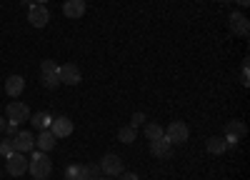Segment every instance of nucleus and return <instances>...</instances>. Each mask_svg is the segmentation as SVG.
<instances>
[{"mask_svg":"<svg viewBox=\"0 0 250 180\" xmlns=\"http://www.w3.org/2000/svg\"><path fill=\"white\" fill-rule=\"evenodd\" d=\"M50 170H53V160H50V155L48 153H43V150H33V155H30V160H28V173L35 178V180H45L48 175H50Z\"/></svg>","mask_w":250,"mask_h":180,"instance_id":"nucleus-1","label":"nucleus"},{"mask_svg":"<svg viewBox=\"0 0 250 180\" xmlns=\"http://www.w3.org/2000/svg\"><path fill=\"white\" fill-rule=\"evenodd\" d=\"M5 120L8 123H15V125H23L25 120H30V108L20 100H13V103L5 108Z\"/></svg>","mask_w":250,"mask_h":180,"instance_id":"nucleus-2","label":"nucleus"},{"mask_svg":"<svg viewBox=\"0 0 250 180\" xmlns=\"http://www.w3.org/2000/svg\"><path fill=\"white\" fill-rule=\"evenodd\" d=\"M165 138H168L173 145H183V143H188V138H190V130H188V125L183 120H173V123L165 128Z\"/></svg>","mask_w":250,"mask_h":180,"instance_id":"nucleus-3","label":"nucleus"},{"mask_svg":"<svg viewBox=\"0 0 250 180\" xmlns=\"http://www.w3.org/2000/svg\"><path fill=\"white\" fill-rule=\"evenodd\" d=\"M28 23H30L33 28H45V25L50 23V10H48L45 5L33 3V5L28 8Z\"/></svg>","mask_w":250,"mask_h":180,"instance_id":"nucleus-4","label":"nucleus"},{"mask_svg":"<svg viewBox=\"0 0 250 180\" xmlns=\"http://www.w3.org/2000/svg\"><path fill=\"white\" fill-rule=\"evenodd\" d=\"M13 150L15 153H30V150H35V135L30 133V130H18L15 135H13Z\"/></svg>","mask_w":250,"mask_h":180,"instance_id":"nucleus-5","label":"nucleus"},{"mask_svg":"<svg viewBox=\"0 0 250 180\" xmlns=\"http://www.w3.org/2000/svg\"><path fill=\"white\" fill-rule=\"evenodd\" d=\"M123 170H125V168H123L120 155H115V153L103 155V160H100V173H105L108 178H118Z\"/></svg>","mask_w":250,"mask_h":180,"instance_id":"nucleus-6","label":"nucleus"},{"mask_svg":"<svg viewBox=\"0 0 250 180\" xmlns=\"http://www.w3.org/2000/svg\"><path fill=\"white\" fill-rule=\"evenodd\" d=\"M5 160H8V173H10L13 178H20V175L28 173V158H25L23 153H15V150H13Z\"/></svg>","mask_w":250,"mask_h":180,"instance_id":"nucleus-7","label":"nucleus"},{"mask_svg":"<svg viewBox=\"0 0 250 180\" xmlns=\"http://www.w3.org/2000/svg\"><path fill=\"white\" fill-rule=\"evenodd\" d=\"M73 130H75V128H73V120H70L68 115H58V118H53V123H50V133L55 135V140L68 138Z\"/></svg>","mask_w":250,"mask_h":180,"instance_id":"nucleus-8","label":"nucleus"},{"mask_svg":"<svg viewBox=\"0 0 250 180\" xmlns=\"http://www.w3.org/2000/svg\"><path fill=\"white\" fill-rule=\"evenodd\" d=\"M58 78H60V85H78L80 83V70L73 63L58 65Z\"/></svg>","mask_w":250,"mask_h":180,"instance_id":"nucleus-9","label":"nucleus"},{"mask_svg":"<svg viewBox=\"0 0 250 180\" xmlns=\"http://www.w3.org/2000/svg\"><path fill=\"white\" fill-rule=\"evenodd\" d=\"M170 150H173V143L165 135H160V138H155V140H150V153L155 155V158H168L170 155Z\"/></svg>","mask_w":250,"mask_h":180,"instance_id":"nucleus-10","label":"nucleus"},{"mask_svg":"<svg viewBox=\"0 0 250 180\" xmlns=\"http://www.w3.org/2000/svg\"><path fill=\"white\" fill-rule=\"evenodd\" d=\"M88 10L85 0H65V5H62V15L65 18H83Z\"/></svg>","mask_w":250,"mask_h":180,"instance_id":"nucleus-11","label":"nucleus"},{"mask_svg":"<svg viewBox=\"0 0 250 180\" xmlns=\"http://www.w3.org/2000/svg\"><path fill=\"white\" fill-rule=\"evenodd\" d=\"M25 90V78L23 75H10L8 80H5V93L15 100L20 93H23Z\"/></svg>","mask_w":250,"mask_h":180,"instance_id":"nucleus-12","label":"nucleus"},{"mask_svg":"<svg viewBox=\"0 0 250 180\" xmlns=\"http://www.w3.org/2000/svg\"><path fill=\"white\" fill-rule=\"evenodd\" d=\"M230 28H233L235 35H248V33H250V23H248V18H245L240 10H235V13L230 15Z\"/></svg>","mask_w":250,"mask_h":180,"instance_id":"nucleus-13","label":"nucleus"},{"mask_svg":"<svg viewBox=\"0 0 250 180\" xmlns=\"http://www.w3.org/2000/svg\"><path fill=\"white\" fill-rule=\"evenodd\" d=\"M35 145H38V150H43V153H50V150L55 148V135L50 133V128L38 133V138H35Z\"/></svg>","mask_w":250,"mask_h":180,"instance_id":"nucleus-14","label":"nucleus"},{"mask_svg":"<svg viewBox=\"0 0 250 180\" xmlns=\"http://www.w3.org/2000/svg\"><path fill=\"white\" fill-rule=\"evenodd\" d=\"M50 123H53V115H50V113H35V115H30L33 130H48Z\"/></svg>","mask_w":250,"mask_h":180,"instance_id":"nucleus-15","label":"nucleus"},{"mask_svg":"<svg viewBox=\"0 0 250 180\" xmlns=\"http://www.w3.org/2000/svg\"><path fill=\"white\" fill-rule=\"evenodd\" d=\"M135 138H138V128H133V125H125V128L118 130V140H120L123 145L135 143Z\"/></svg>","mask_w":250,"mask_h":180,"instance_id":"nucleus-16","label":"nucleus"},{"mask_svg":"<svg viewBox=\"0 0 250 180\" xmlns=\"http://www.w3.org/2000/svg\"><path fill=\"white\" fill-rule=\"evenodd\" d=\"M225 150H228V145H225V140H223V138H218V135L208 138V153H213V155H223Z\"/></svg>","mask_w":250,"mask_h":180,"instance_id":"nucleus-17","label":"nucleus"},{"mask_svg":"<svg viewBox=\"0 0 250 180\" xmlns=\"http://www.w3.org/2000/svg\"><path fill=\"white\" fill-rule=\"evenodd\" d=\"M65 180H88L85 178V165H68L65 168Z\"/></svg>","mask_w":250,"mask_h":180,"instance_id":"nucleus-18","label":"nucleus"},{"mask_svg":"<svg viewBox=\"0 0 250 180\" xmlns=\"http://www.w3.org/2000/svg\"><path fill=\"white\" fill-rule=\"evenodd\" d=\"M145 138L148 140H155V138H160V135H165V128H160L158 123H145Z\"/></svg>","mask_w":250,"mask_h":180,"instance_id":"nucleus-19","label":"nucleus"},{"mask_svg":"<svg viewBox=\"0 0 250 180\" xmlns=\"http://www.w3.org/2000/svg\"><path fill=\"white\" fill-rule=\"evenodd\" d=\"M225 133H233V135L243 138L248 133V128H245V123H240V120H230V123L225 125Z\"/></svg>","mask_w":250,"mask_h":180,"instance_id":"nucleus-20","label":"nucleus"},{"mask_svg":"<svg viewBox=\"0 0 250 180\" xmlns=\"http://www.w3.org/2000/svg\"><path fill=\"white\" fill-rule=\"evenodd\" d=\"M40 80H43V85H45L48 90H55V88L60 85V78H58V73H48V75H40Z\"/></svg>","mask_w":250,"mask_h":180,"instance_id":"nucleus-21","label":"nucleus"},{"mask_svg":"<svg viewBox=\"0 0 250 180\" xmlns=\"http://www.w3.org/2000/svg\"><path fill=\"white\" fill-rule=\"evenodd\" d=\"M48 73H58L55 60H43V63H40V75H48Z\"/></svg>","mask_w":250,"mask_h":180,"instance_id":"nucleus-22","label":"nucleus"},{"mask_svg":"<svg viewBox=\"0 0 250 180\" xmlns=\"http://www.w3.org/2000/svg\"><path fill=\"white\" fill-rule=\"evenodd\" d=\"M13 153V138H5V140H0V155L8 158Z\"/></svg>","mask_w":250,"mask_h":180,"instance_id":"nucleus-23","label":"nucleus"},{"mask_svg":"<svg viewBox=\"0 0 250 180\" xmlns=\"http://www.w3.org/2000/svg\"><path fill=\"white\" fill-rule=\"evenodd\" d=\"M85 178H88V180L100 178V165H85Z\"/></svg>","mask_w":250,"mask_h":180,"instance_id":"nucleus-24","label":"nucleus"},{"mask_svg":"<svg viewBox=\"0 0 250 180\" xmlns=\"http://www.w3.org/2000/svg\"><path fill=\"white\" fill-rule=\"evenodd\" d=\"M130 125L133 128H140V125H145V113H133V120H130Z\"/></svg>","mask_w":250,"mask_h":180,"instance_id":"nucleus-25","label":"nucleus"},{"mask_svg":"<svg viewBox=\"0 0 250 180\" xmlns=\"http://www.w3.org/2000/svg\"><path fill=\"white\" fill-rule=\"evenodd\" d=\"M223 140H225V145H228V148H235L240 138H238V135H233V133H228V135H225Z\"/></svg>","mask_w":250,"mask_h":180,"instance_id":"nucleus-26","label":"nucleus"},{"mask_svg":"<svg viewBox=\"0 0 250 180\" xmlns=\"http://www.w3.org/2000/svg\"><path fill=\"white\" fill-rule=\"evenodd\" d=\"M118 180H140V178H138L135 173H125V170H123V173L118 175Z\"/></svg>","mask_w":250,"mask_h":180,"instance_id":"nucleus-27","label":"nucleus"},{"mask_svg":"<svg viewBox=\"0 0 250 180\" xmlns=\"http://www.w3.org/2000/svg\"><path fill=\"white\" fill-rule=\"evenodd\" d=\"M240 83H243L245 88L250 85V73H248V70H243V73H240Z\"/></svg>","mask_w":250,"mask_h":180,"instance_id":"nucleus-28","label":"nucleus"},{"mask_svg":"<svg viewBox=\"0 0 250 180\" xmlns=\"http://www.w3.org/2000/svg\"><path fill=\"white\" fill-rule=\"evenodd\" d=\"M5 125H8V120H5L3 115H0V135H3V133H5Z\"/></svg>","mask_w":250,"mask_h":180,"instance_id":"nucleus-29","label":"nucleus"},{"mask_svg":"<svg viewBox=\"0 0 250 180\" xmlns=\"http://www.w3.org/2000/svg\"><path fill=\"white\" fill-rule=\"evenodd\" d=\"M238 5H243V8H248V5H250V0H238Z\"/></svg>","mask_w":250,"mask_h":180,"instance_id":"nucleus-30","label":"nucleus"},{"mask_svg":"<svg viewBox=\"0 0 250 180\" xmlns=\"http://www.w3.org/2000/svg\"><path fill=\"white\" fill-rule=\"evenodd\" d=\"M33 3H38V5H45V3H48V0H33Z\"/></svg>","mask_w":250,"mask_h":180,"instance_id":"nucleus-31","label":"nucleus"},{"mask_svg":"<svg viewBox=\"0 0 250 180\" xmlns=\"http://www.w3.org/2000/svg\"><path fill=\"white\" fill-rule=\"evenodd\" d=\"M23 5H28V8H30V5H33V0H23Z\"/></svg>","mask_w":250,"mask_h":180,"instance_id":"nucleus-32","label":"nucleus"},{"mask_svg":"<svg viewBox=\"0 0 250 180\" xmlns=\"http://www.w3.org/2000/svg\"><path fill=\"white\" fill-rule=\"evenodd\" d=\"M95 180H115V178H95Z\"/></svg>","mask_w":250,"mask_h":180,"instance_id":"nucleus-33","label":"nucleus"},{"mask_svg":"<svg viewBox=\"0 0 250 180\" xmlns=\"http://www.w3.org/2000/svg\"><path fill=\"white\" fill-rule=\"evenodd\" d=\"M0 175H3V170H0Z\"/></svg>","mask_w":250,"mask_h":180,"instance_id":"nucleus-34","label":"nucleus"},{"mask_svg":"<svg viewBox=\"0 0 250 180\" xmlns=\"http://www.w3.org/2000/svg\"><path fill=\"white\" fill-rule=\"evenodd\" d=\"M45 180H48V178H45Z\"/></svg>","mask_w":250,"mask_h":180,"instance_id":"nucleus-35","label":"nucleus"}]
</instances>
